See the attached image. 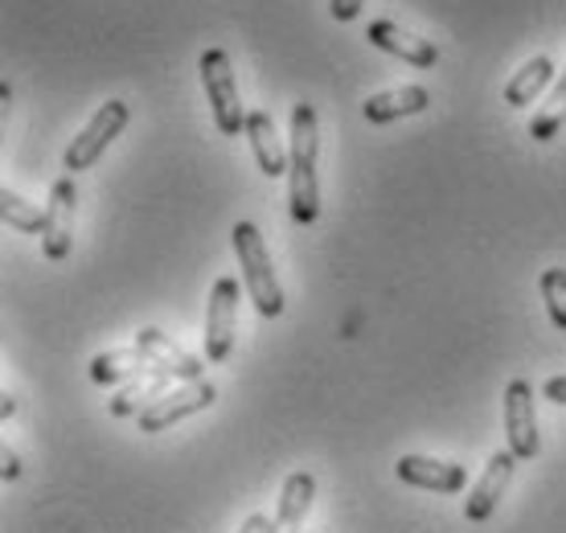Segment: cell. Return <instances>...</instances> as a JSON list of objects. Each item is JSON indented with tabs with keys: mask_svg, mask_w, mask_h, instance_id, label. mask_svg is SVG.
<instances>
[{
	"mask_svg": "<svg viewBox=\"0 0 566 533\" xmlns=\"http://www.w3.org/2000/svg\"><path fill=\"white\" fill-rule=\"evenodd\" d=\"M538 283H542V300H546V312H551L554 328L566 333V271L563 266H546Z\"/></svg>",
	"mask_w": 566,
	"mask_h": 533,
	"instance_id": "cell-21",
	"label": "cell"
},
{
	"mask_svg": "<svg viewBox=\"0 0 566 533\" xmlns=\"http://www.w3.org/2000/svg\"><path fill=\"white\" fill-rule=\"evenodd\" d=\"M153 369H160V365L153 362V353L140 349V345H128V349L99 353V357L91 362V382L115 386V382H124V378H144V374H153Z\"/></svg>",
	"mask_w": 566,
	"mask_h": 533,
	"instance_id": "cell-14",
	"label": "cell"
},
{
	"mask_svg": "<svg viewBox=\"0 0 566 533\" xmlns=\"http://www.w3.org/2000/svg\"><path fill=\"white\" fill-rule=\"evenodd\" d=\"M169 382H172L169 369H153V374H144L136 386H128L124 394H115L112 415H115V419H140L156 398H165V394H169Z\"/></svg>",
	"mask_w": 566,
	"mask_h": 533,
	"instance_id": "cell-17",
	"label": "cell"
},
{
	"mask_svg": "<svg viewBox=\"0 0 566 533\" xmlns=\"http://www.w3.org/2000/svg\"><path fill=\"white\" fill-rule=\"evenodd\" d=\"M128 119H132L128 103H124V98H107L99 112H95V119H91V124L71 140V148H66V173L91 169V165L112 148L115 136L128 127Z\"/></svg>",
	"mask_w": 566,
	"mask_h": 533,
	"instance_id": "cell-4",
	"label": "cell"
},
{
	"mask_svg": "<svg viewBox=\"0 0 566 533\" xmlns=\"http://www.w3.org/2000/svg\"><path fill=\"white\" fill-rule=\"evenodd\" d=\"M239 533H268V518H263V513H255V518H247V525H242Z\"/></svg>",
	"mask_w": 566,
	"mask_h": 533,
	"instance_id": "cell-25",
	"label": "cell"
},
{
	"mask_svg": "<svg viewBox=\"0 0 566 533\" xmlns=\"http://www.w3.org/2000/svg\"><path fill=\"white\" fill-rule=\"evenodd\" d=\"M505 436H510V451L517 460L538 456V410H534V386L525 378H513L505 386Z\"/></svg>",
	"mask_w": 566,
	"mask_h": 533,
	"instance_id": "cell-6",
	"label": "cell"
},
{
	"mask_svg": "<svg viewBox=\"0 0 566 533\" xmlns=\"http://www.w3.org/2000/svg\"><path fill=\"white\" fill-rule=\"evenodd\" d=\"M427 107H431L427 86H395V91L366 98L361 115H366V124H395V119H407V115H423Z\"/></svg>",
	"mask_w": 566,
	"mask_h": 533,
	"instance_id": "cell-12",
	"label": "cell"
},
{
	"mask_svg": "<svg viewBox=\"0 0 566 533\" xmlns=\"http://www.w3.org/2000/svg\"><path fill=\"white\" fill-rule=\"evenodd\" d=\"M201 86H206V98L213 107V124L222 136H239L247 132V112L239 103V86H234V66H230L227 50H206L198 62Z\"/></svg>",
	"mask_w": 566,
	"mask_h": 533,
	"instance_id": "cell-3",
	"label": "cell"
},
{
	"mask_svg": "<svg viewBox=\"0 0 566 533\" xmlns=\"http://www.w3.org/2000/svg\"><path fill=\"white\" fill-rule=\"evenodd\" d=\"M0 472H4V480L21 477V463H17V451L13 448H4V468H0Z\"/></svg>",
	"mask_w": 566,
	"mask_h": 533,
	"instance_id": "cell-24",
	"label": "cell"
},
{
	"mask_svg": "<svg viewBox=\"0 0 566 533\" xmlns=\"http://www.w3.org/2000/svg\"><path fill=\"white\" fill-rule=\"evenodd\" d=\"M513 468H517V456H513V451H493V456H489L484 477L476 480L472 497L464 501V518L472 521V525H481V521H489L496 513V505H501V497H505V489H510V480H513Z\"/></svg>",
	"mask_w": 566,
	"mask_h": 533,
	"instance_id": "cell-9",
	"label": "cell"
},
{
	"mask_svg": "<svg viewBox=\"0 0 566 533\" xmlns=\"http://www.w3.org/2000/svg\"><path fill=\"white\" fill-rule=\"evenodd\" d=\"M0 213H4V222L13 226V230H21V234H42L45 210H38L33 201H25V197L13 194V189L0 194Z\"/></svg>",
	"mask_w": 566,
	"mask_h": 533,
	"instance_id": "cell-20",
	"label": "cell"
},
{
	"mask_svg": "<svg viewBox=\"0 0 566 533\" xmlns=\"http://www.w3.org/2000/svg\"><path fill=\"white\" fill-rule=\"evenodd\" d=\"M234 254H239L242 280H247V288H251V300H255L259 316H263V321H275V316L283 312V288H280V280H275L268 242H263L255 222L234 226Z\"/></svg>",
	"mask_w": 566,
	"mask_h": 533,
	"instance_id": "cell-2",
	"label": "cell"
},
{
	"mask_svg": "<svg viewBox=\"0 0 566 533\" xmlns=\"http://www.w3.org/2000/svg\"><path fill=\"white\" fill-rule=\"evenodd\" d=\"M361 4H366V0H333L328 13H333V21H354V17L361 13Z\"/></svg>",
	"mask_w": 566,
	"mask_h": 533,
	"instance_id": "cell-22",
	"label": "cell"
},
{
	"mask_svg": "<svg viewBox=\"0 0 566 533\" xmlns=\"http://www.w3.org/2000/svg\"><path fill=\"white\" fill-rule=\"evenodd\" d=\"M312 497H316L312 472H292V477L283 480L280 513H275V521H268V533H300V521L308 518Z\"/></svg>",
	"mask_w": 566,
	"mask_h": 533,
	"instance_id": "cell-13",
	"label": "cell"
},
{
	"mask_svg": "<svg viewBox=\"0 0 566 533\" xmlns=\"http://www.w3.org/2000/svg\"><path fill=\"white\" fill-rule=\"evenodd\" d=\"M239 300L242 288L234 275H222L210 292V312H206V357L227 362L234 349V324H239Z\"/></svg>",
	"mask_w": 566,
	"mask_h": 533,
	"instance_id": "cell-5",
	"label": "cell"
},
{
	"mask_svg": "<svg viewBox=\"0 0 566 533\" xmlns=\"http://www.w3.org/2000/svg\"><path fill=\"white\" fill-rule=\"evenodd\" d=\"M74 201H78V189H74V173H66L62 181H54L50 189V201H45V226H42V251L45 259H66L74 242Z\"/></svg>",
	"mask_w": 566,
	"mask_h": 533,
	"instance_id": "cell-8",
	"label": "cell"
},
{
	"mask_svg": "<svg viewBox=\"0 0 566 533\" xmlns=\"http://www.w3.org/2000/svg\"><path fill=\"white\" fill-rule=\"evenodd\" d=\"M213 398H218V390H213L210 382H201V378L185 382V386L169 390L165 398H156L153 407L136 419V427L148 431V436H156V431H165V427H172V422H181V419H189V415H198V410L213 407Z\"/></svg>",
	"mask_w": 566,
	"mask_h": 533,
	"instance_id": "cell-7",
	"label": "cell"
},
{
	"mask_svg": "<svg viewBox=\"0 0 566 533\" xmlns=\"http://www.w3.org/2000/svg\"><path fill=\"white\" fill-rule=\"evenodd\" d=\"M563 127H566V71H563V79H558V86H554L551 103L534 115L530 136H534L538 144H546V140H554V136H563Z\"/></svg>",
	"mask_w": 566,
	"mask_h": 533,
	"instance_id": "cell-19",
	"label": "cell"
},
{
	"mask_svg": "<svg viewBox=\"0 0 566 533\" xmlns=\"http://www.w3.org/2000/svg\"><path fill=\"white\" fill-rule=\"evenodd\" d=\"M247 140L255 148V160L263 177H283V173H287V156H283L280 140H275V127H271L268 112H247Z\"/></svg>",
	"mask_w": 566,
	"mask_h": 533,
	"instance_id": "cell-16",
	"label": "cell"
},
{
	"mask_svg": "<svg viewBox=\"0 0 566 533\" xmlns=\"http://www.w3.org/2000/svg\"><path fill=\"white\" fill-rule=\"evenodd\" d=\"M136 345L153 353V362L160 365V369H169L172 378H185V382H198L201 378V362H198V357H193V353H185L181 345L165 337L160 328H144V333H136Z\"/></svg>",
	"mask_w": 566,
	"mask_h": 533,
	"instance_id": "cell-15",
	"label": "cell"
},
{
	"mask_svg": "<svg viewBox=\"0 0 566 533\" xmlns=\"http://www.w3.org/2000/svg\"><path fill=\"white\" fill-rule=\"evenodd\" d=\"M546 398H551V403H558V407H566V374H563V378L546 382Z\"/></svg>",
	"mask_w": 566,
	"mask_h": 533,
	"instance_id": "cell-23",
	"label": "cell"
},
{
	"mask_svg": "<svg viewBox=\"0 0 566 533\" xmlns=\"http://www.w3.org/2000/svg\"><path fill=\"white\" fill-rule=\"evenodd\" d=\"M551 79H554L551 58H530L522 71L505 83V103H510V107H525V103H534V98L551 86Z\"/></svg>",
	"mask_w": 566,
	"mask_h": 533,
	"instance_id": "cell-18",
	"label": "cell"
},
{
	"mask_svg": "<svg viewBox=\"0 0 566 533\" xmlns=\"http://www.w3.org/2000/svg\"><path fill=\"white\" fill-rule=\"evenodd\" d=\"M366 38L378 50H386V54L402 58V62H411V66H419V71H431L439 62V50L427 38H415L411 29L395 25V21H374V25L366 29Z\"/></svg>",
	"mask_w": 566,
	"mask_h": 533,
	"instance_id": "cell-11",
	"label": "cell"
},
{
	"mask_svg": "<svg viewBox=\"0 0 566 533\" xmlns=\"http://www.w3.org/2000/svg\"><path fill=\"white\" fill-rule=\"evenodd\" d=\"M395 472H398V480H402V484H411V489L464 492V484H468L464 463L431 460V456H402V460L395 463Z\"/></svg>",
	"mask_w": 566,
	"mask_h": 533,
	"instance_id": "cell-10",
	"label": "cell"
},
{
	"mask_svg": "<svg viewBox=\"0 0 566 533\" xmlns=\"http://www.w3.org/2000/svg\"><path fill=\"white\" fill-rule=\"evenodd\" d=\"M13 410H17L13 394H4V403H0V419H13Z\"/></svg>",
	"mask_w": 566,
	"mask_h": 533,
	"instance_id": "cell-26",
	"label": "cell"
},
{
	"mask_svg": "<svg viewBox=\"0 0 566 533\" xmlns=\"http://www.w3.org/2000/svg\"><path fill=\"white\" fill-rule=\"evenodd\" d=\"M316 156H321V127L312 103L292 107V156H287V181H292V218L312 226L321 218V181H316Z\"/></svg>",
	"mask_w": 566,
	"mask_h": 533,
	"instance_id": "cell-1",
	"label": "cell"
}]
</instances>
